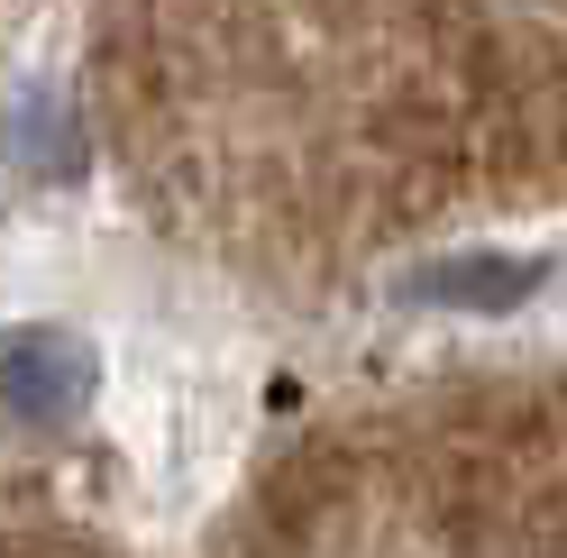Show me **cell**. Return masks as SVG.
<instances>
[{
	"label": "cell",
	"mask_w": 567,
	"mask_h": 558,
	"mask_svg": "<svg viewBox=\"0 0 567 558\" xmlns=\"http://www.w3.org/2000/svg\"><path fill=\"white\" fill-rule=\"evenodd\" d=\"M101 394V348L64 321L0 330V422L10 431H74Z\"/></svg>",
	"instance_id": "6da1fadb"
},
{
	"label": "cell",
	"mask_w": 567,
	"mask_h": 558,
	"mask_svg": "<svg viewBox=\"0 0 567 558\" xmlns=\"http://www.w3.org/2000/svg\"><path fill=\"white\" fill-rule=\"evenodd\" d=\"M540 285H549V257L457 248V257H431V266L394 275V302H412V311H485V321H504V311H522Z\"/></svg>",
	"instance_id": "7a4b0ae2"
}]
</instances>
